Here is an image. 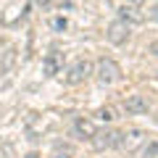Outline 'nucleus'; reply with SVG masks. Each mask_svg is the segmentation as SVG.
Returning <instances> with one entry per match:
<instances>
[{
    "instance_id": "1",
    "label": "nucleus",
    "mask_w": 158,
    "mask_h": 158,
    "mask_svg": "<svg viewBox=\"0 0 158 158\" xmlns=\"http://www.w3.org/2000/svg\"><path fill=\"white\" fill-rule=\"evenodd\" d=\"M92 74H95V63L87 61V58H79V61H74L71 66L66 69L63 82H66V85H82V82H87Z\"/></svg>"
},
{
    "instance_id": "2",
    "label": "nucleus",
    "mask_w": 158,
    "mask_h": 158,
    "mask_svg": "<svg viewBox=\"0 0 158 158\" xmlns=\"http://www.w3.org/2000/svg\"><path fill=\"white\" fill-rule=\"evenodd\" d=\"M148 140V132L145 129H137V127H129L127 132H118V142L116 148H121L124 153H137Z\"/></svg>"
},
{
    "instance_id": "3",
    "label": "nucleus",
    "mask_w": 158,
    "mask_h": 158,
    "mask_svg": "<svg viewBox=\"0 0 158 158\" xmlns=\"http://www.w3.org/2000/svg\"><path fill=\"white\" fill-rule=\"evenodd\" d=\"M95 77H98L100 85H116L118 79H121V66H118L113 58H98Z\"/></svg>"
},
{
    "instance_id": "4",
    "label": "nucleus",
    "mask_w": 158,
    "mask_h": 158,
    "mask_svg": "<svg viewBox=\"0 0 158 158\" xmlns=\"http://www.w3.org/2000/svg\"><path fill=\"white\" fill-rule=\"evenodd\" d=\"M92 148H95L98 153H103V150H108V148H116V142H118V132L116 129H98L95 135H92Z\"/></svg>"
},
{
    "instance_id": "5",
    "label": "nucleus",
    "mask_w": 158,
    "mask_h": 158,
    "mask_svg": "<svg viewBox=\"0 0 158 158\" xmlns=\"http://www.w3.org/2000/svg\"><path fill=\"white\" fill-rule=\"evenodd\" d=\"M108 42L111 45H124L127 40H129V24L127 21H121V19H116V21H111V27H108Z\"/></svg>"
},
{
    "instance_id": "6",
    "label": "nucleus",
    "mask_w": 158,
    "mask_h": 158,
    "mask_svg": "<svg viewBox=\"0 0 158 158\" xmlns=\"http://www.w3.org/2000/svg\"><path fill=\"white\" fill-rule=\"evenodd\" d=\"M116 13H118V19H121V21H127L129 27H137V24L145 21V13H142L140 6H135V3H121Z\"/></svg>"
},
{
    "instance_id": "7",
    "label": "nucleus",
    "mask_w": 158,
    "mask_h": 158,
    "mask_svg": "<svg viewBox=\"0 0 158 158\" xmlns=\"http://www.w3.org/2000/svg\"><path fill=\"white\" fill-rule=\"evenodd\" d=\"M63 69V53L61 50H50L42 58V77H56Z\"/></svg>"
},
{
    "instance_id": "8",
    "label": "nucleus",
    "mask_w": 158,
    "mask_h": 158,
    "mask_svg": "<svg viewBox=\"0 0 158 158\" xmlns=\"http://www.w3.org/2000/svg\"><path fill=\"white\" fill-rule=\"evenodd\" d=\"M124 111L129 116H142V113L150 111V103H148L145 95H127L124 98Z\"/></svg>"
},
{
    "instance_id": "9",
    "label": "nucleus",
    "mask_w": 158,
    "mask_h": 158,
    "mask_svg": "<svg viewBox=\"0 0 158 158\" xmlns=\"http://www.w3.org/2000/svg\"><path fill=\"white\" fill-rule=\"evenodd\" d=\"M71 129H74V135H77L79 140H92V135L98 132V127L92 124L90 118L77 116V118H74V124H71Z\"/></svg>"
},
{
    "instance_id": "10",
    "label": "nucleus",
    "mask_w": 158,
    "mask_h": 158,
    "mask_svg": "<svg viewBox=\"0 0 158 158\" xmlns=\"http://www.w3.org/2000/svg\"><path fill=\"white\" fill-rule=\"evenodd\" d=\"M142 156H145V158H156V156H158V140L148 137L145 145H142Z\"/></svg>"
},
{
    "instance_id": "11",
    "label": "nucleus",
    "mask_w": 158,
    "mask_h": 158,
    "mask_svg": "<svg viewBox=\"0 0 158 158\" xmlns=\"http://www.w3.org/2000/svg\"><path fill=\"white\" fill-rule=\"evenodd\" d=\"M98 116H100L103 121L111 124V121H116V118H118V113H116V108H113V106H103L100 111H98Z\"/></svg>"
},
{
    "instance_id": "12",
    "label": "nucleus",
    "mask_w": 158,
    "mask_h": 158,
    "mask_svg": "<svg viewBox=\"0 0 158 158\" xmlns=\"http://www.w3.org/2000/svg\"><path fill=\"white\" fill-rule=\"evenodd\" d=\"M13 61H16V50H13V48H8V53H6V58H3V63H0V74H6L8 69L13 66Z\"/></svg>"
},
{
    "instance_id": "13",
    "label": "nucleus",
    "mask_w": 158,
    "mask_h": 158,
    "mask_svg": "<svg viewBox=\"0 0 158 158\" xmlns=\"http://www.w3.org/2000/svg\"><path fill=\"white\" fill-rule=\"evenodd\" d=\"M0 158H16V150H13V145L3 142V145H0Z\"/></svg>"
},
{
    "instance_id": "14",
    "label": "nucleus",
    "mask_w": 158,
    "mask_h": 158,
    "mask_svg": "<svg viewBox=\"0 0 158 158\" xmlns=\"http://www.w3.org/2000/svg\"><path fill=\"white\" fill-rule=\"evenodd\" d=\"M50 27L56 29V32H63V29L69 27V21H66V19H63V16H56V19H53V21H50Z\"/></svg>"
},
{
    "instance_id": "15",
    "label": "nucleus",
    "mask_w": 158,
    "mask_h": 158,
    "mask_svg": "<svg viewBox=\"0 0 158 158\" xmlns=\"http://www.w3.org/2000/svg\"><path fill=\"white\" fill-rule=\"evenodd\" d=\"M24 158H40V153H27Z\"/></svg>"
},
{
    "instance_id": "16",
    "label": "nucleus",
    "mask_w": 158,
    "mask_h": 158,
    "mask_svg": "<svg viewBox=\"0 0 158 158\" xmlns=\"http://www.w3.org/2000/svg\"><path fill=\"white\" fill-rule=\"evenodd\" d=\"M153 19H158V6H156V8H153Z\"/></svg>"
}]
</instances>
